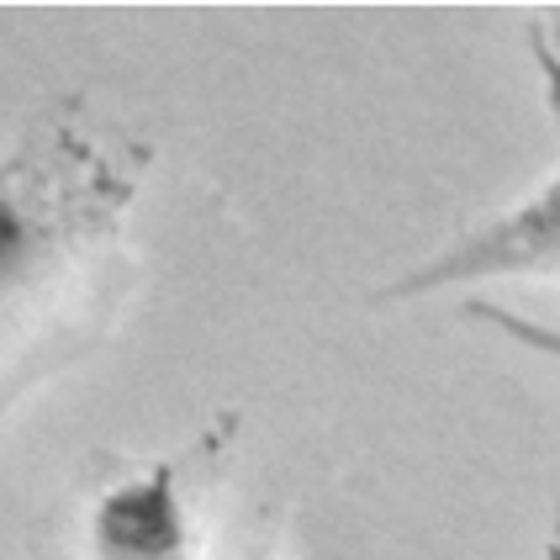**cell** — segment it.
<instances>
[{
    "label": "cell",
    "instance_id": "cell-5",
    "mask_svg": "<svg viewBox=\"0 0 560 560\" xmlns=\"http://www.w3.org/2000/svg\"><path fill=\"white\" fill-rule=\"evenodd\" d=\"M545 560H560V508H556V518H550V539H545Z\"/></svg>",
    "mask_w": 560,
    "mask_h": 560
},
{
    "label": "cell",
    "instance_id": "cell-3",
    "mask_svg": "<svg viewBox=\"0 0 560 560\" xmlns=\"http://www.w3.org/2000/svg\"><path fill=\"white\" fill-rule=\"evenodd\" d=\"M196 460L201 450L112 481L91 502V524H85L91 560H196V545H201L196 508H190Z\"/></svg>",
    "mask_w": 560,
    "mask_h": 560
},
{
    "label": "cell",
    "instance_id": "cell-4",
    "mask_svg": "<svg viewBox=\"0 0 560 560\" xmlns=\"http://www.w3.org/2000/svg\"><path fill=\"white\" fill-rule=\"evenodd\" d=\"M470 317H481V323H492V328H502L508 339L529 343V349H539V354H550V360H560V334H550V328H539V323H529V317H518V312L498 307V302H470Z\"/></svg>",
    "mask_w": 560,
    "mask_h": 560
},
{
    "label": "cell",
    "instance_id": "cell-2",
    "mask_svg": "<svg viewBox=\"0 0 560 560\" xmlns=\"http://www.w3.org/2000/svg\"><path fill=\"white\" fill-rule=\"evenodd\" d=\"M550 80V106L560 117V63L545 59ZM518 276H560V170L539 190H529L518 207H508L498 218L476 222L455 244L429 254L423 265L402 270L375 291V302L397 307V302H423L439 291H460L476 280H518Z\"/></svg>",
    "mask_w": 560,
    "mask_h": 560
},
{
    "label": "cell",
    "instance_id": "cell-1",
    "mask_svg": "<svg viewBox=\"0 0 560 560\" xmlns=\"http://www.w3.org/2000/svg\"><path fill=\"white\" fill-rule=\"evenodd\" d=\"M149 149L101 138L80 106L27 127L0 159V371L43 349L112 270Z\"/></svg>",
    "mask_w": 560,
    "mask_h": 560
}]
</instances>
